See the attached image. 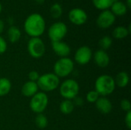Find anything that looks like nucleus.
Returning <instances> with one entry per match:
<instances>
[{"label":"nucleus","instance_id":"nucleus-14","mask_svg":"<svg viewBox=\"0 0 131 130\" xmlns=\"http://www.w3.org/2000/svg\"><path fill=\"white\" fill-rule=\"evenodd\" d=\"M95 106L97 110L103 114H108L112 111L113 104L111 101L106 97H100L96 101Z\"/></svg>","mask_w":131,"mask_h":130},{"label":"nucleus","instance_id":"nucleus-20","mask_svg":"<svg viewBox=\"0 0 131 130\" xmlns=\"http://www.w3.org/2000/svg\"><path fill=\"white\" fill-rule=\"evenodd\" d=\"M74 107H75V106H74L73 101L71 100H62L60 103V106H59V109H60L61 113L64 114V115L71 114L74 111Z\"/></svg>","mask_w":131,"mask_h":130},{"label":"nucleus","instance_id":"nucleus-12","mask_svg":"<svg viewBox=\"0 0 131 130\" xmlns=\"http://www.w3.org/2000/svg\"><path fill=\"white\" fill-rule=\"evenodd\" d=\"M51 47L55 53L58 57H67L71 54V48L70 46L64 41H55L51 42Z\"/></svg>","mask_w":131,"mask_h":130},{"label":"nucleus","instance_id":"nucleus-3","mask_svg":"<svg viewBox=\"0 0 131 130\" xmlns=\"http://www.w3.org/2000/svg\"><path fill=\"white\" fill-rule=\"evenodd\" d=\"M38 88L42 92H51L55 90L60 85V78L54 73H46L40 75L36 82Z\"/></svg>","mask_w":131,"mask_h":130},{"label":"nucleus","instance_id":"nucleus-25","mask_svg":"<svg viewBox=\"0 0 131 130\" xmlns=\"http://www.w3.org/2000/svg\"><path fill=\"white\" fill-rule=\"evenodd\" d=\"M112 44H113V39L108 35H105L102 37L99 41V46L101 49L104 51H107L109 48H111Z\"/></svg>","mask_w":131,"mask_h":130},{"label":"nucleus","instance_id":"nucleus-10","mask_svg":"<svg viewBox=\"0 0 131 130\" xmlns=\"http://www.w3.org/2000/svg\"><path fill=\"white\" fill-rule=\"evenodd\" d=\"M68 19L73 25H83L87 22L88 15L83 8H74L68 12Z\"/></svg>","mask_w":131,"mask_h":130},{"label":"nucleus","instance_id":"nucleus-5","mask_svg":"<svg viewBox=\"0 0 131 130\" xmlns=\"http://www.w3.org/2000/svg\"><path fill=\"white\" fill-rule=\"evenodd\" d=\"M74 63L70 57H61L54 64V74L60 77L69 76L74 70Z\"/></svg>","mask_w":131,"mask_h":130},{"label":"nucleus","instance_id":"nucleus-22","mask_svg":"<svg viewBox=\"0 0 131 130\" xmlns=\"http://www.w3.org/2000/svg\"><path fill=\"white\" fill-rule=\"evenodd\" d=\"M114 0H92L94 6L101 11L110 9L111 6L114 3Z\"/></svg>","mask_w":131,"mask_h":130},{"label":"nucleus","instance_id":"nucleus-29","mask_svg":"<svg viewBox=\"0 0 131 130\" xmlns=\"http://www.w3.org/2000/svg\"><path fill=\"white\" fill-rule=\"evenodd\" d=\"M7 48H8V44L6 41L5 40L4 38H2L0 35V54H4L6 51Z\"/></svg>","mask_w":131,"mask_h":130},{"label":"nucleus","instance_id":"nucleus-24","mask_svg":"<svg viewBox=\"0 0 131 130\" xmlns=\"http://www.w3.org/2000/svg\"><path fill=\"white\" fill-rule=\"evenodd\" d=\"M63 13V8L61 4L55 2L50 8V14L53 18H59Z\"/></svg>","mask_w":131,"mask_h":130},{"label":"nucleus","instance_id":"nucleus-36","mask_svg":"<svg viewBox=\"0 0 131 130\" xmlns=\"http://www.w3.org/2000/svg\"><path fill=\"white\" fill-rule=\"evenodd\" d=\"M2 5L0 2V14L2 13Z\"/></svg>","mask_w":131,"mask_h":130},{"label":"nucleus","instance_id":"nucleus-19","mask_svg":"<svg viewBox=\"0 0 131 130\" xmlns=\"http://www.w3.org/2000/svg\"><path fill=\"white\" fill-rule=\"evenodd\" d=\"M114 81L116 87H118L120 88H125L130 82L129 74L125 71H121L117 74Z\"/></svg>","mask_w":131,"mask_h":130},{"label":"nucleus","instance_id":"nucleus-28","mask_svg":"<svg viewBox=\"0 0 131 130\" xmlns=\"http://www.w3.org/2000/svg\"><path fill=\"white\" fill-rule=\"evenodd\" d=\"M40 77V74L38 71L36 70H31L28 73V79L30 81L33 82H37L38 78Z\"/></svg>","mask_w":131,"mask_h":130},{"label":"nucleus","instance_id":"nucleus-8","mask_svg":"<svg viewBox=\"0 0 131 130\" xmlns=\"http://www.w3.org/2000/svg\"><path fill=\"white\" fill-rule=\"evenodd\" d=\"M29 55L35 59L41 58L45 53V44L41 38H31L27 44Z\"/></svg>","mask_w":131,"mask_h":130},{"label":"nucleus","instance_id":"nucleus-18","mask_svg":"<svg viewBox=\"0 0 131 130\" xmlns=\"http://www.w3.org/2000/svg\"><path fill=\"white\" fill-rule=\"evenodd\" d=\"M130 33V25L128 28L125 26H117L116 27L112 32V35L116 39H124L127 38Z\"/></svg>","mask_w":131,"mask_h":130},{"label":"nucleus","instance_id":"nucleus-7","mask_svg":"<svg viewBox=\"0 0 131 130\" xmlns=\"http://www.w3.org/2000/svg\"><path fill=\"white\" fill-rule=\"evenodd\" d=\"M68 34V26L62 21L53 23L48 30V36L51 42L62 41Z\"/></svg>","mask_w":131,"mask_h":130},{"label":"nucleus","instance_id":"nucleus-35","mask_svg":"<svg viewBox=\"0 0 131 130\" xmlns=\"http://www.w3.org/2000/svg\"><path fill=\"white\" fill-rule=\"evenodd\" d=\"M35 2L38 5H42L45 2V0H35Z\"/></svg>","mask_w":131,"mask_h":130},{"label":"nucleus","instance_id":"nucleus-6","mask_svg":"<svg viewBox=\"0 0 131 130\" xmlns=\"http://www.w3.org/2000/svg\"><path fill=\"white\" fill-rule=\"evenodd\" d=\"M48 105V97L45 92H38L31 97L29 107L32 112L39 114L43 113Z\"/></svg>","mask_w":131,"mask_h":130},{"label":"nucleus","instance_id":"nucleus-21","mask_svg":"<svg viewBox=\"0 0 131 130\" xmlns=\"http://www.w3.org/2000/svg\"><path fill=\"white\" fill-rule=\"evenodd\" d=\"M12 89V83L6 77H0V97L6 96Z\"/></svg>","mask_w":131,"mask_h":130},{"label":"nucleus","instance_id":"nucleus-27","mask_svg":"<svg viewBox=\"0 0 131 130\" xmlns=\"http://www.w3.org/2000/svg\"><path fill=\"white\" fill-rule=\"evenodd\" d=\"M121 107L125 112L131 111V103L127 99H123L121 102Z\"/></svg>","mask_w":131,"mask_h":130},{"label":"nucleus","instance_id":"nucleus-9","mask_svg":"<svg viewBox=\"0 0 131 130\" xmlns=\"http://www.w3.org/2000/svg\"><path fill=\"white\" fill-rule=\"evenodd\" d=\"M116 21V16L111 11L110 9L101 11L98 15L96 23L101 29H107L111 28Z\"/></svg>","mask_w":131,"mask_h":130},{"label":"nucleus","instance_id":"nucleus-4","mask_svg":"<svg viewBox=\"0 0 131 130\" xmlns=\"http://www.w3.org/2000/svg\"><path fill=\"white\" fill-rule=\"evenodd\" d=\"M79 90V84L74 79H67L59 85V93L64 100H72L78 97Z\"/></svg>","mask_w":131,"mask_h":130},{"label":"nucleus","instance_id":"nucleus-15","mask_svg":"<svg viewBox=\"0 0 131 130\" xmlns=\"http://www.w3.org/2000/svg\"><path fill=\"white\" fill-rule=\"evenodd\" d=\"M38 90L39 88L36 82L28 80L22 85L21 92L23 96L26 97H31L38 92Z\"/></svg>","mask_w":131,"mask_h":130},{"label":"nucleus","instance_id":"nucleus-17","mask_svg":"<svg viewBox=\"0 0 131 130\" xmlns=\"http://www.w3.org/2000/svg\"><path fill=\"white\" fill-rule=\"evenodd\" d=\"M7 36L11 43L18 42L21 36V30L15 25H11L7 31Z\"/></svg>","mask_w":131,"mask_h":130},{"label":"nucleus","instance_id":"nucleus-30","mask_svg":"<svg viewBox=\"0 0 131 130\" xmlns=\"http://www.w3.org/2000/svg\"><path fill=\"white\" fill-rule=\"evenodd\" d=\"M124 122H125V125L127 126V128L128 129H131V111H129L127 113L126 116H125V119H124Z\"/></svg>","mask_w":131,"mask_h":130},{"label":"nucleus","instance_id":"nucleus-2","mask_svg":"<svg viewBox=\"0 0 131 130\" xmlns=\"http://www.w3.org/2000/svg\"><path fill=\"white\" fill-rule=\"evenodd\" d=\"M116 84L114 78L108 74L99 76L94 83V90L98 93L100 97H107L111 95L115 90Z\"/></svg>","mask_w":131,"mask_h":130},{"label":"nucleus","instance_id":"nucleus-1","mask_svg":"<svg viewBox=\"0 0 131 130\" xmlns=\"http://www.w3.org/2000/svg\"><path fill=\"white\" fill-rule=\"evenodd\" d=\"M23 27L25 33L31 38H40L45 31L46 23L41 14L35 12L25 18Z\"/></svg>","mask_w":131,"mask_h":130},{"label":"nucleus","instance_id":"nucleus-13","mask_svg":"<svg viewBox=\"0 0 131 130\" xmlns=\"http://www.w3.org/2000/svg\"><path fill=\"white\" fill-rule=\"evenodd\" d=\"M94 56V61L97 67L101 68L107 67L110 64V57L106 51L99 49L95 51Z\"/></svg>","mask_w":131,"mask_h":130},{"label":"nucleus","instance_id":"nucleus-11","mask_svg":"<svg viewBox=\"0 0 131 130\" xmlns=\"http://www.w3.org/2000/svg\"><path fill=\"white\" fill-rule=\"evenodd\" d=\"M93 57V52L91 48L84 45L78 48L74 54V61L80 65L88 64Z\"/></svg>","mask_w":131,"mask_h":130},{"label":"nucleus","instance_id":"nucleus-31","mask_svg":"<svg viewBox=\"0 0 131 130\" xmlns=\"http://www.w3.org/2000/svg\"><path fill=\"white\" fill-rule=\"evenodd\" d=\"M72 101H73L74 106H78V107H81V106H82L83 103H84L83 100H82L81 97H76L74 99H73Z\"/></svg>","mask_w":131,"mask_h":130},{"label":"nucleus","instance_id":"nucleus-33","mask_svg":"<svg viewBox=\"0 0 131 130\" xmlns=\"http://www.w3.org/2000/svg\"><path fill=\"white\" fill-rule=\"evenodd\" d=\"M124 3L126 4V5L127 6V8L130 9L131 8V0H126V2Z\"/></svg>","mask_w":131,"mask_h":130},{"label":"nucleus","instance_id":"nucleus-32","mask_svg":"<svg viewBox=\"0 0 131 130\" xmlns=\"http://www.w3.org/2000/svg\"><path fill=\"white\" fill-rule=\"evenodd\" d=\"M4 28H5V23L2 19H0V35L3 32Z\"/></svg>","mask_w":131,"mask_h":130},{"label":"nucleus","instance_id":"nucleus-26","mask_svg":"<svg viewBox=\"0 0 131 130\" xmlns=\"http://www.w3.org/2000/svg\"><path fill=\"white\" fill-rule=\"evenodd\" d=\"M99 97H100V95L95 90H90L86 94V100L91 103H95L96 101L99 99Z\"/></svg>","mask_w":131,"mask_h":130},{"label":"nucleus","instance_id":"nucleus-16","mask_svg":"<svg viewBox=\"0 0 131 130\" xmlns=\"http://www.w3.org/2000/svg\"><path fill=\"white\" fill-rule=\"evenodd\" d=\"M128 8L126 5V4L120 0H114V3L110 8L111 11L115 15V16H124L127 14L128 11Z\"/></svg>","mask_w":131,"mask_h":130},{"label":"nucleus","instance_id":"nucleus-23","mask_svg":"<svg viewBox=\"0 0 131 130\" xmlns=\"http://www.w3.org/2000/svg\"><path fill=\"white\" fill-rule=\"evenodd\" d=\"M35 123L36 126L38 129H45L48 126V120L47 116L45 114L39 113V114H37V116L35 117Z\"/></svg>","mask_w":131,"mask_h":130},{"label":"nucleus","instance_id":"nucleus-34","mask_svg":"<svg viewBox=\"0 0 131 130\" xmlns=\"http://www.w3.org/2000/svg\"><path fill=\"white\" fill-rule=\"evenodd\" d=\"M7 21H8V22L11 25H12V23H13V21H14V19H13V18H12V17H9L8 19H7ZM10 25V26H11Z\"/></svg>","mask_w":131,"mask_h":130}]
</instances>
